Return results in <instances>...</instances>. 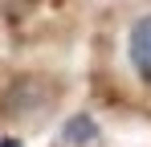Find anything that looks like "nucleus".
<instances>
[{
    "label": "nucleus",
    "instance_id": "obj_1",
    "mask_svg": "<svg viewBox=\"0 0 151 147\" xmlns=\"http://www.w3.org/2000/svg\"><path fill=\"white\" fill-rule=\"evenodd\" d=\"M127 66L143 86H151V12L135 17L127 29Z\"/></svg>",
    "mask_w": 151,
    "mask_h": 147
},
{
    "label": "nucleus",
    "instance_id": "obj_3",
    "mask_svg": "<svg viewBox=\"0 0 151 147\" xmlns=\"http://www.w3.org/2000/svg\"><path fill=\"white\" fill-rule=\"evenodd\" d=\"M0 147H21V139H0Z\"/></svg>",
    "mask_w": 151,
    "mask_h": 147
},
{
    "label": "nucleus",
    "instance_id": "obj_2",
    "mask_svg": "<svg viewBox=\"0 0 151 147\" xmlns=\"http://www.w3.org/2000/svg\"><path fill=\"white\" fill-rule=\"evenodd\" d=\"M94 135H98V127H94V119H86V115H78V119L65 122V139L70 143H90Z\"/></svg>",
    "mask_w": 151,
    "mask_h": 147
}]
</instances>
